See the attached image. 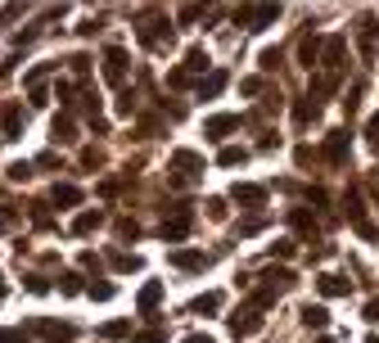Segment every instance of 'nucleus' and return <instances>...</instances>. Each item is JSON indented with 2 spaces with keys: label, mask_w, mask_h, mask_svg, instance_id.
<instances>
[{
  "label": "nucleus",
  "mask_w": 379,
  "mask_h": 343,
  "mask_svg": "<svg viewBox=\"0 0 379 343\" xmlns=\"http://www.w3.org/2000/svg\"><path fill=\"white\" fill-rule=\"evenodd\" d=\"M230 199L239 208H262L267 204V185H253V181H235L230 185Z\"/></svg>",
  "instance_id": "nucleus-7"
},
{
  "label": "nucleus",
  "mask_w": 379,
  "mask_h": 343,
  "mask_svg": "<svg viewBox=\"0 0 379 343\" xmlns=\"http://www.w3.org/2000/svg\"><path fill=\"white\" fill-rule=\"evenodd\" d=\"M190 311H195V316H212V311H221V294H217V289L199 294V298L190 303Z\"/></svg>",
  "instance_id": "nucleus-24"
},
{
  "label": "nucleus",
  "mask_w": 379,
  "mask_h": 343,
  "mask_svg": "<svg viewBox=\"0 0 379 343\" xmlns=\"http://www.w3.org/2000/svg\"><path fill=\"white\" fill-rule=\"evenodd\" d=\"M104 82L108 86L127 82V50H122V45H108L104 50Z\"/></svg>",
  "instance_id": "nucleus-5"
},
{
  "label": "nucleus",
  "mask_w": 379,
  "mask_h": 343,
  "mask_svg": "<svg viewBox=\"0 0 379 343\" xmlns=\"http://www.w3.org/2000/svg\"><path fill=\"white\" fill-rule=\"evenodd\" d=\"M303 325L307 330H325V325H330V311H325L321 303H307L303 307Z\"/></svg>",
  "instance_id": "nucleus-26"
},
{
  "label": "nucleus",
  "mask_w": 379,
  "mask_h": 343,
  "mask_svg": "<svg viewBox=\"0 0 379 343\" xmlns=\"http://www.w3.org/2000/svg\"><path fill=\"white\" fill-rule=\"evenodd\" d=\"M32 104H36V108H45V104H50V95H45V86H32Z\"/></svg>",
  "instance_id": "nucleus-46"
},
{
  "label": "nucleus",
  "mask_w": 379,
  "mask_h": 343,
  "mask_svg": "<svg viewBox=\"0 0 379 343\" xmlns=\"http://www.w3.org/2000/svg\"><path fill=\"white\" fill-rule=\"evenodd\" d=\"M361 316H366V321H379V298H370V303H366V311H361Z\"/></svg>",
  "instance_id": "nucleus-47"
},
{
  "label": "nucleus",
  "mask_w": 379,
  "mask_h": 343,
  "mask_svg": "<svg viewBox=\"0 0 379 343\" xmlns=\"http://www.w3.org/2000/svg\"><path fill=\"white\" fill-rule=\"evenodd\" d=\"M276 64H280V50H262V68H267V73H276Z\"/></svg>",
  "instance_id": "nucleus-40"
},
{
  "label": "nucleus",
  "mask_w": 379,
  "mask_h": 343,
  "mask_svg": "<svg viewBox=\"0 0 379 343\" xmlns=\"http://www.w3.org/2000/svg\"><path fill=\"white\" fill-rule=\"evenodd\" d=\"M366 136H370V140H379V113H375V118L366 122Z\"/></svg>",
  "instance_id": "nucleus-49"
},
{
  "label": "nucleus",
  "mask_w": 379,
  "mask_h": 343,
  "mask_svg": "<svg viewBox=\"0 0 379 343\" xmlns=\"http://www.w3.org/2000/svg\"><path fill=\"white\" fill-rule=\"evenodd\" d=\"M366 343H379V334H370V339H366Z\"/></svg>",
  "instance_id": "nucleus-52"
},
{
  "label": "nucleus",
  "mask_w": 379,
  "mask_h": 343,
  "mask_svg": "<svg viewBox=\"0 0 379 343\" xmlns=\"http://www.w3.org/2000/svg\"><path fill=\"white\" fill-rule=\"evenodd\" d=\"M32 176V163H10V181H27Z\"/></svg>",
  "instance_id": "nucleus-39"
},
{
  "label": "nucleus",
  "mask_w": 379,
  "mask_h": 343,
  "mask_svg": "<svg viewBox=\"0 0 379 343\" xmlns=\"http://www.w3.org/2000/svg\"><path fill=\"white\" fill-rule=\"evenodd\" d=\"M316 285H321V294H325V298H347V289H352V280L334 276V271H325V276L316 280Z\"/></svg>",
  "instance_id": "nucleus-15"
},
{
  "label": "nucleus",
  "mask_w": 379,
  "mask_h": 343,
  "mask_svg": "<svg viewBox=\"0 0 379 343\" xmlns=\"http://www.w3.org/2000/svg\"><path fill=\"white\" fill-rule=\"evenodd\" d=\"M90 298H99V303L113 298V285H90Z\"/></svg>",
  "instance_id": "nucleus-43"
},
{
  "label": "nucleus",
  "mask_w": 379,
  "mask_h": 343,
  "mask_svg": "<svg viewBox=\"0 0 379 343\" xmlns=\"http://www.w3.org/2000/svg\"><path fill=\"white\" fill-rule=\"evenodd\" d=\"M208 222H226V199H208Z\"/></svg>",
  "instance_id": "nucleus-35"
},
{
  "label": "nucleus",
  "mask_w": 379,
  "mask_h": 343,
  "mask_svg": "<svg viewBox=\"0 0 379 343\" xmlns=\"http://www.w3.org/2000/svg\"><path fill=\"white\" fill-rule=\"evenodd\" d=\"M370 185H375V190H379V167H375V172H370Z\"/></svg>",
  "instance_id": "nucleus-51"
},
{
  "label": "nucleus",
  "mask_w": 379,
  "mask_h": 343,
  "mask_svg": "<svg viewBox=\"0 0 379 343\" xmlns=\"http://www.w3.org/2000/svg\"><path fill=\"white\" fill-rule=\"evenodd\" d=\"M343 59H347V41H343V36H325L321 68H325V73H334V77H343Z\"/></svg>",
  "instance_id": "nucleus-4"
},
{
  "label": "nucleus",
  "mask_w": 379,
  "mask_h": 343,
  "mask_svg": "<svg viewBox=\"0 0 379 343\" xmlns=\"http://www.w3.org/2000/svg\"><path fill=\"white\" fill-rule=\"evenodd\" d=\"M99 334H104V339H127L131 321H104V325H99Z\"/></svg>",
  "instance_id": "nucleus-32"
},
{
  "label": "nucleus",
  "mask_w": 379,
  "mask_h": 343,
  "mask_svg": "<svg viewBox=\"0 0 379 343\" xmlns=\"http://www.w3.org/2000/svg\"><path fill=\"white\" fill-rule=\"evenodd\" d=\"M289 226H293V230H303V235H312V230H316L312 213H303V208H293V213H289Z\"/></svg>",
  "instance_id": "nucleus-30"
},
{
  "label": "nucleus",
  "mask_w": 379,
  "mask_h": 343,
  "mask_svg": "<svg viewBox=\"0 0 379 343\" xmlns=\"http://www.w3.org/2000/svg\"><path fill=\"white\" fill-rule=\"evenodd\" d=\"M118 235L122 239H136V235H140V226H136V222H118Z\"/></svg>",
  "instance_id": "nucleus-42"
},
{
  "label": "nucleus",
  "mask_w": 379,
  "mask_h": 343,
  "mask_svg": "<svg viewBox=\"0 0 379 343\" xmlns=\"http://www.w3.org/2000/svg\"><path fill=\"white\" fill-rule=\"evenodd\" d=\"M253 280H262V285H271V289H289V285H293V271L289 267H267L262 276H253Z\"/></svg>",
  "instance_id": "nucleus-21"
},
{
  "label": "nucleus",
  "mask_w": 379,
  "mask_h": 343,
  "mask_svg": "<svg viewBox=\"0 0 379 343\" xmlns=\"http://www.w3.org/2000/svg\"><path fill=\"white\" fill-rule=\"evenodd\" d=\"M181 343H212V339H208V334H185Z\"/></svg>",
  "instance_id": "nucleus-50"
},
{
  "label": "nucleus",
  "mask_w": 379,
  "mask_h": 343,
  "mask_svg": "<svg viewBox=\"0 0 379 343\" xmlns=\"http://www.w3.org/2000/svg\"><path fill=\"white\" fill-rule=\"evenodd\" d=\"M321 50H325V36H303V45H298V64L312 73V68H321Z\"/></svg>",
  "instance_id": "nucleus-12"
},
{
  "label": "nucleus",
  "mask_w": 379,
  "mask_h": 343,
  "mask_svg": "<svg viewBox=\"0 0 379 343\" xmlns=\"http://www.w3.org/2000/svg\"><path fill=\"white\" fill-rule=\"evenodd\" d=\"M361 32H357V41H361V50H375V19H370V14H361V23H357Z\"/></svg>",
  "instance_id": "nucleus-28"
},
{
  "label": "nucleus",
  "mask_w": 379,
  "mask_h": 343,
  "mask_svg": "<svg viewBox=\"0 0 379 343\" xmlns=\"http://www.w3.org/2000/svg\"><path fill=\"white\" fill-rule=\"evenodd\" d=\"M0 127H5V140H19L23 136V108H19V99H5V108H0Z\"/></svg>",
  "instance_id": "nucleus-11"
},
{
  "label": "nucleus",
  "mask_w": 379,
  "mask_h": 343,
  "mask_svg": "<svg viewBox=\"0 0 379 343\" xmlns=\"http://www.w3.org/2000/svg\"><path fill=\"white\" fill-rule=\"evenodd\" d=\"M343 208H347V217H352V226H357L361 235H366V239H375V226H370V217H366V204H361V194H357V190H352V194L343 199Z\"/></svg>",
  "instance_id": "nucleus-10"
},
{
  "label": "nucleus",
  "mask_w": 379,
  "mask_h": 343,
  "mask_svg": "<svg viewBox=\"0 0 379 343\" xmlns=\"http://www.w3.org/2000/svg\"><path fill=\"white\" fill-rule=\"evenodd\" d=\"M50 199H54V204H59V208H77V204H82V190H77L73 181H54Z\"/></svg>",
  "instance_id": "nucleus-17"
},
{
  "label": "nucleus",
  "mask_w": 379,
  "mask_h": 343,
  "mask_svg": "<svg viewBox=\"0 0 379 343\" xmlns=\"http://www.w3.org/2000/svg\"><path fill=\"white\" fill-rule=\"evenodd\" d=\"M316 113H321V108H316V99H298V104H293V122H298V127H312Z\"/></svg>",
  "instance_id": "nucleus-27"
},
{
  "label": "nucleus",
  "mask_w": 379,
  "mask_h": 343,
  "mask_svg": "<svg viewBox=\"0 0 379 343\" xmlns=\"http://www.w3.org/2000/svg\"><path fill=\"white\" fill-rule=\"evenodd\" d=\"M136 36H140V45H149V50H162V45H172V19H167V14H145Z\"/></svg>",
  "instance_id": "nucleus-1"
},
{
  "label": "nucleus",
  "mask_w": 379,
  "mask_h": 343,
  "mask_svg": "<svg viewBox=\"0 0 379 343\" xmlns=\"http://www.w3.org/2000/svg\"><path fill=\"white\" fill-rule=\"evenodd\" d=\"M99 226H104V208H86V213H77L73 230L77 235H90V230H99Z\"/></svg>",
  "instance_id": "nucleus-19"
},
{
  "label": "nucleus",
  "mask_w": 379,
  "mask_h": 343,
  "mask_svg": "<svg viewBox=\"0 0 379 343\" xmlns=\"http://www.w3.org/2000/svg\"><path fill=\"white\" fill-rule=\"evenodd\" d=\"M230 131H239V113H212V118L204 122V136L208 140H226Z\"/></svg>",
  "instance_id": "nucleus-8"
},
{
  "label": "nucleus",
  "mask_w": 379,
  "mask_h": 343,
  "mask_svg": "<svg viewBox=\"0 0 379 343\" xmlns=\"http://www.w3.org/2000/svg\"><path fill=\"white\" fill-rule=\"evenodd\" d=\"M59 289L64 294H82V276H77V271H64V276H59Z\"/></svg>",
  "instance_id": "nucleus-34"
},
{
  "label": "nucleus",
  "mask_w": 379,
  "mask_h": 343,
  "mask_svg": "<svg viewBox=\"0 0 379 343\" xmlns=\"http://www.w3.org/2000/svg\"><path fill=\"white\" fill-rule=\"evenodd\" d=\"M68 64H73V73H77V77H86V68H90V59H86V54H73V59H68Z\"/></svg>",
  "instance_id": "nucleus-41"
},
{
  "label": "nucleus",
  "mask_w": 379,
  "mask_h": 343,
  "mask_svg": "<svg viewBox=\"0 0 379 343\" xmlns=\"http://www.w3.org/2000/svg\"><path fill=\"white\" fill-rule=\"evenodd\" d=\"M244 158H249V150H239V145H226V150L217 154V163H221V167H239Z\"/></svg>",
  "instance_id": "nucleus-29"
},
{
  "label": "nucleus",
  "mask_w": 379,
  "mask_h": 343,
  "mask_svg": "<svg viewBox=\"0 0 379 343\" xmlns=\"http://www.w3.org/2000/svg\"><path fill=\"white\" fill-rule=\"evenodd\" d=\"M108 262H113V271H140V257L136 253H113Z\"/></svg>",
  "instance_id": "nucleus-33"
},
{
  "label": "nucleus",
  "mask_w": 379,
  "mask_h": 343,
  "mask_svg": "<svg viewBox=\"0 0 379 343\" xmlns=\"http://www.w3.org/2000/svg\"><path fill=\"white\" fill-rule=\"evenodd\" d=\"M172 167H176V176H172V185H176V190L204 176V158H199L195 150H176V154H172Z\"/></svg>",
  "instance_id": "nucleus-2"
},
{
  "label": "nucleus",
  "mask_w": 379,
  "mask_h": 343,
  "mask_svg": "<svg viewBox=\"0 0 379 343\" xmlns=\"http://www.w3.org/2000/svg\"><path fill=\"white\" fill-rule=\"evenodd\" d=\"M77 163H82V167H86V172H95V167H104V154H99L95 145H86V150L77 154Z\"/></svg>",
  "instance_id": "nucleus-31"
},
{
  "label": "nucleus",
  "mask_w": 379,
  "mask_h": 343,
  "mask_svg": "<svg viewBox=\"0 0 379 343\" xmlns=\"http://www.w3.org/2000/svg\"><path fill=\"white\" fill-rule=\"evenodd\" d=\"M131 343H167V334L162 330H140V334H131Z\"/></svg>",
  "instance_id": "nucleus-37"
},
{
  "label": "nucleus",
  "mask_w": 379,
  "mask_h": 343,
  "mask_svg": "<svg viewBox=\"0 0 379 343\" xmlns=\"http://www.w3.org/2000/svg\"><path fill=\"white\" fill-rule=\"evenodd\" d=\"M361 91H366V86L357 82V86H352V95L343 99V108H347V118H352V113H357V108H361Z\"/></svg>",
  "instance_id": "nucleus-38"
},
{
  "label": "nucleus",
  "mask_w": 379,
  "mask_h": 343,
  "mask_svg": "<svg viewBox=\"0 0 379 343\" xmlns=\"http://www.w3.org/2000/svg\"><path fill=\"white\" fill-rule=\"evenodd\" d=\"M230 330H235V339H244V334H258L262 330V316L258 311H239V316H230Z\"/></svg>",
  "instance_id": "nucleus-16"
},
{
  "label": "nucleus",
  "mask_w": 379,
  "mask_h": 343,
  "mask_svg": "<svg viewBox=\"0 0 379 343\" xmlns=\"http://www.w3.org/2000/svg\"><path fill=\"white\" fill-rule=\"evenodd\" d=\"M190 230H195V213H190V204H181L167 222H162V239H167V244H181Z\"/></svg>",
  "instance_id": "nucleus-3"
},
{
  "label": "nucleus",
  "mask_w": 379,
  "mask_h": 343,
  "mask_svg": "<svg viewBox=\"0 0 379 343\" xmlns=\"http://www.w3.org/2000/svg\"><path fill=\"white\" fill-rule=\"evenodd\" d=\"M208 68H212V64H208V50H204V45H190V50H185V59H181V73H185V77H204Z\"/></svg>",
  "instance_id": "nucleus-13"
},
{
  "label": "nucleus",
  "mask_w": 379,
  "mask_h": 343,
  "mask_svg": "<svg viewBox=\"0 0 379 343\" xmlns=\"http://www.w3.org/2000/svg\"><path fill=\"white\" fill-rule=\"evenodd\" d=\"M172 267H181V271H204L208 257L195 253V248H176V253H172Z\"/></svg>",
  "instance_id": "nucleus-20"
},
{
  "label": "nucleus",
  "mask_w": 379,
  "mask_h": 343,
  "mask_svg": "<svg viewBox=\"0 0 379 343\" xmlns=\"http://www.w3.org/2000/svg\"><path fill=\"white\" fill-rule=\"evenodd\" d=\"M321 343H330V339H321Z\"/></svg>",
  "instance_id": "nucleus-54"
},
{
  "label": "nucleus",
  "mask_w": 379,
  "mask_h": 343,
  "mask_svg": "<svg viewBox=\"0 0 379 343\" xmlns=\"http://www.w3.org/2000/svg\"><path fill=\"white\" fill-rule=\"evenodd\" d=\"M276 19H280V5H276V0H262V5H253V27H271Z\"/></svg>",
  "instance_id": "nucleus-25"
},
{
  "label": "nucleus",
  "mask_w": 379,
  "mask_h": 343,
  "mask_svg": "<svg viewBox=\"0 0 379 343\" xmlns=\"http://www.w3.org/2000/svg\"><path fill=\"white\" fill-rule=\"evenodd\" d=\"M118 113H122V118L136 113V91H122V95H118Z\"/></svg>",
  "instance_id": "nucleus-36"
},
{
  "label": "nucleus",
  "mask_w": 379,
  "mask_h": 343,
  "mask_svg": "<svg viewBox=\"0 0 379 343\" xmlns=\"http://www.w3.org/2000/svg\"><path fill=\"white\" fill-rule=\"evenodd\" d=\"M158 303H162V280H145V289H140V298H136V307H140L145 316H154Z\"/></svg>",
  "instance_id": "nucleus-14"
},
{
  "label": "nucleus",
  "mask_w": 379,
  "mask_h": 343,
  "mask_svg": "<svg viewBox=\"0 0 379 343\" xmlns=\"http://www.w3.org/2000/svg\"><path fill=\"white\" fill-rule=\"evenodd\" d=\"M27 289H32V294H45V289H50V280H41V276H27Z\"/></svg>",
  "instance_id": "nucleus-44"
},
{
  "label": "nucleus",
  "mask_w": 379,
  "mask_h": 343,
  "mask_svg": "<svg viewBox=\"0 0 379 343\" xmlns=\"http://www.w3.org/2000/svg\"><path fill=\"white\" fill-rule=\"evenodd\" d=\"M27 330H36L45 343H73V339H77L73 325H64V321H45V316H41V321H32Z\"/></svg>",
  "instance_id": "nucleus-6"
},
{
  "label": "nucleus",
  "mask_w": 379,
  "mask_h": 343,
  "mask_svg": "<svg viewBox=\"0 0 379 343\" xmlns=\"http://www.w3.org/2000/svg\"><path fill=\"white\" fill-rule=\"evenodd\" d=\"M271 253H280V257H289V253H293V239H276V244H271Z\"/></svg>",
  "instance_id": "nucleus-45"
},
{
  "label": "nucleus",
  "mask_w": 379,
  "mask_h": 343,
  "mask_svg": "<svg viewBox=\"0 0 379 343\" xmlns=\"http://www.w3.org/2000/svg\"><path fill=\"white\" fill-rule=\"evenodd\" d=\"M50 136H54V145H73V140H77V122L68 118V113H64V118H54Z\"/></svg>",
  "instance_id": "nucleus-23"
},
{
  "label": "nucleus",
  "mask_w": 379,
  "mask_h": 343,
  "mask_svg": "<svg viewBox=\"0 0 379 343\" xmlns=\"http://www.w3.org/2000/svg\"><path fill=\"white\" fill-rule=\"evenodd\" d=\"M0 343H23V330H0Z\"/></svg>",
  "instance_id": "nucleus-48"
},
{
  "label": "nucleus",
  "mask_w": 379,
  "mask_h": 343,
  "mask_svg": "<svg viewBox=\"0 0 379 343\" xmlns=\"http://www.w3.org/2000/svg\"><path fill=\"white\" fill-rule=\"evenodd\" d=\"M0 294H5V276H0Z\"/></svg>",
  "instance_id": "nucleus-53"
},
{
  "label": "nucleus",
  "mask_w": 379,
  "mask_h": 343,
  "mask_svg": "<svg viewBox=\"0 0 379 343\" xmlns=\"http://www.w3.org/2000/svg\"><path fill=\"white\" fill-rule=\"evenodd\" d=\"M226 82H230V77L221 73V68H212V73H208L204 82H199V99H212V95H221V91H226Z\"/></svg>",
  "instance_id": "nucleus-18"
},
{
  "label": "nucleus",
  "mask_w": 379,
  "mask_h": 343,
  "mask_svg": "<svg viewBox=\"0 0 379 343\" xmlns=\"http://www.w3.org/2000/svg\"><path fill=\"white\" fill-rule=\"evenodd\" d=\"M339 91V77L334 73H321V77H312V95L307 99H330Z\"/></svg>",
  "instance_id": "nucleus-22"
},
{
  "label": "nucleus",
  "mask_w": 379,
  "mask_h": 343,
  "mask_svg": "<svg viewBox=\"0 0 379 343\" xmlns=\"http://www.w3.org/2000/svg\"><path fill=\"white\" fill-rule=\"evenodd\" d=\"M347 150H352V145H347V131H330V136H325V163H330V167H343Z\"/></svg>",
  "instance_id": "nucleus-9"
}]
</instances>
